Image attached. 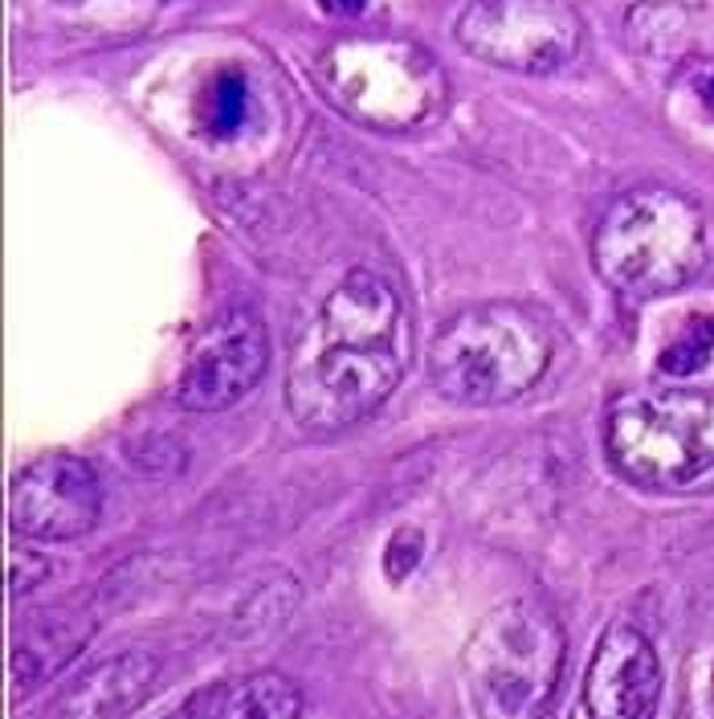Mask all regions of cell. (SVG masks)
<instances>
[{"mask_svg":"<svg viewBox=\"0 0 714 719\" xmlns=\"http://www.w3.org/2000/svg\"><path fill=\"white\" fill-rule=\"evenodd\" d=\"M404 544H409V528H400V532L392 535V544H388L384 568H388V576H392V580H404V576H409V568L421 561V547L404 552Z\"/></svg>","mask_w":714,"mask_h":719,"instance_id":"obj_21","label":"cell"},{"mask_svg":"<svg viewBox=\"0 0 714 719\" xmlns=\"http://www.w3.org/2000/svg\"><path fill=\"white\" fill-rule=\"evenodd\" d=\"M400 299L380 274L352 270L319 311V335L343 344H388L397 331Z\"/></svg>","mask_w":714,"mask_h":719,"instance_id":"obj_14","label":"cell"},{"mask_svg":"<svg viewBox=\"0 0 714 719\" xmlns=\"http://www.w3.org/2000/svg\"><path fill=\"white\" fill-rule=\"evenodd\" d=\"M454 37L499 70L551 74L576 58L584 21L568 0H470Z\"/></svg>","mask_w":714,"mask_h":719,"instance_id":"obj_7","label":"cell"},{"mask_svg":"<svg viewBox=\"0 0 714 719\" xmlns=\"http://www.w3.org/2000/svg\"><path fill=\"white\" fill-rule=\"evenodd\" d=\"M400 385V360L388 344L323 340L286 380V409L306 433H343L371 418Z\"/></svg>","mask_w":714,"mask_h":719,"instance_id":"obj_6","label":"cell"},{"mask_svg":"<svg viewBox=\"0 0 714 719\" xmlns=\"http://www.w3.org/2000/svg\"><path fill=\"white\" fill-rule=\"evenodd\" d=\"M270 364V335L254 311H228L188 352L171 401L188 413H221L254 389Z\"/></svg>","mask_w":714,"mask_h":719,"instance_id":"obj_8","label":"cell"},{"mask_svg":"<svg viewBox=\"0 0 714 719\" xmlns=\"http://www.w3.org/2000/svg\"><path fill=\"white\" fill-rule=\"evenodd\" d=\"M245 99H249V95H245L242 74H233V70L221 74L213 95H209V128H213L216 135H233L245 119Z\"/></svg>","mask_w":714,"mask_h":719,"instance_id":"obj_19","label":"cell"},{"mask_svg":"<svg viewBox=\"0 0 714 719\" xmlns=\"http://www.w3.org/2000/svg\"><path fill=\"white\" fill-rule=\"evenodd\" d=\"M625 30L633 49L661 54V49H670L685 33V9H678V4H637L628 13Z\"/></svg>","mask_w":714,"mask_h":719,"instance_id":"obj_18","label":"cell"},{"mask_svg":"<svg viewBox=\"0 0 714 719\" xmlns=\"http://www.w3.org/2000/svg\"><path fill=\"white\" fill-rule=\"evenodd\" d=\"M102 516L99 471L74 454L29 462L9 487V523L29 540H74Z\"/></svg>","mask_w":714,"mask_h":719,"instance_id":"obj_9","label":"cell"},{"mask_svg":"<svg viewBox=\"0 0 714 719\" xmlns=\"http://www.w3.org/2000/svg\"><path fill=\"white\" fill-rule=\"evenodd\" d=\"M302 711L299 687L286 675L254 671L225 683L200 687L192 699L180 704V716L200 719H294Z\"/></svg>","mask_w":714,"mask_h":719,"instance_id":"obj_15","label":"cell"},{"mask_svg":"<svg viewBox=\"0 0 714 719\" xmlns=\"http://www.w3.org/2000/svg\"><path fill=\"white\" fill-rule=\"evenodd\" d=\"M564 630L551 609L506 601L490 609L461 650L470 707L486 719H531L551 704L564 675Z\"/></svg>","mask_w":714,"mask_h":719,"instance_id":"obj_3","label":"cell"},{"mask_svg":"<svg viewBox=\"0 0 714 719\" xmlns=\"http://www.w3.org/2000/svg\"><path fill=\"white\" fill-rule=\"evenodd\" d=\"M661 695V659L633 626L600 633L584 675V711L596 719H642Z\"/></svg>","mask_w":714,"mask_h":719,"instance_id":"obj_10","label":"cell"},{"mask_svg":"<svg viewBox=\"0 0 714 719\" xmlns=\"http://www.w3.org/2000/svg\"><path fill=\"white\" fill-rule=\"evenodd\" d=\"M94 638V613L78 605H49L16 621L13 630V678L21 687L54 678L70 666L74 654Z\"/></svg>","mask_w":714,"mask_h":719,"instance_id":"obj_13","label":"cell"},{"mask_svg":"<svg viewBox=\"0 0 714 719\" xmlns=\"http://www.w3.org/2000/svg\"><path fill=\"white\" fill-rule=\"evenodd\" d=\"M714 254V225L678 188L642 185L609 204L592 233L600 283L628 299H661L694 283Z\"/></svg>","mask_w":714,"mask_h":719,"instance_id":"obj_1","label":"cell"},{"mask_svg":"<svg viewBox=\"0 0 714 719\" xmlns=\"http://www.w3.org/2000/svg\"><path fill=\"white\" fill-rule=\"evenodd\" d=\"M16 9L42 37L127 42L152 25L159 0H16Z\"/></svg>","mask_w":714,"mask_h":719,"instance_id":"obj_12","label":"cell"},{"mask_svg":"<svg viewBox=\"0 0 714 719\" xmlns=\"http://www.w3.org/2000/svg\"><path fill=\"white\" fill-rule=\"evenodd\" d=\"M314 82L323 99L352 123L409 131L437 115L445 74L425 45L400 37H343L319 54Z\"/></svg>","mask_w":714,"mask_h":719,"instance_id":"obj_4","label":"cell"},{"mask_svg":"<svg viewBox=\"0 0 714 719\" xmlns=\"http://www.w3.org/2000/svg\"><path fill=\"white\" fill-rule=\"evenodd\" d=\"M604 450L637 487L670 490L714 471V389H642L609 409Z\"/></svg>","mask_w":714,"mask_h":719,"instance_id":"obj_5","label":"cell"},{"mask_svg":"<svg viewBox=\"0 0 714 719\" xmlns=\"http://www.w3.org/2000/svg\"><path fill=\"white\" fill-rule=\"evenodd\" d=\"M685 78H690V90L699 95V102L706 107V115L714 119V62H694V70Z\"/></svg>","mask_w":714,"mask_h":719,"instance_id":"obj_22","label":"cell"},{"mask_svg":"<svg viewBox=\"0 0 714 719\" xmlns=\"http://www.w3.org/2000/svg\"><path fill=\"white\" fill-rule=\"evenodd\" d=\"M556 356V331L543 311L514 299L478 302L449 316L428 340V376L457 405L518 401Z\"/></svg>","mask_w":714,"mask_h":719,"instance_id":"obj_2","label":"cell"},{"mask_svg":"<svg viewBox=\"0 0 714 719\" xmlns=\"http://www.w3.org/2000/svg\"><path fill=\"white\" fill-rule=\"evenodd\" d=\"M156 678H159V659L152 650H123V654L94 662L86 675L74 678L70 687L49 704V716H66V719L131 716L152 695Z\"/></svg>","mask_w":714,"mask_h":719,"instance_id":"obj_11","label":"cell"},{"mask_svg":"<svg viewBox=\"0 0 714 719\" xmlns=\"http://www.w3.org/2000/svg\"><path fill=\"white\" fill-rule=\"evenodd\" d=\"M714 356V319L711 316H690L685 328L673 335L670 344L661 347L657 368L666 376H694L706 368V360Z\"/></svg>","mask_w":714,"mask_h":719,"instance_id":"obj_17","label":"cell"},{"mask_svg":"<svg viewBox=\"0 0 714 719\" xmlns=\"http://www.w3.org/2000/svg\"><path fill=\"white\" fill-rule=\"evenodd\" d=\"M49 568L54 564L45 561L42 552L13 544V552H9V585H13V597H25L29 589H37L45 576H49Z\"/></svg>","mask_w":714,"mask_h":719,"instance_id":"obj_20","label":"cell"},{"mask_svg":"<svg viewBox=\"0 0 714 719\" xmlns=\"http://www.w3.org/2000/svg\"><path fill=\"white\" fill-rule=\"evenodd\" d=\"M299 580L286 573H274L266 585H257L249 597L242 601V609L233 613V638H242V642H261V638H270L286 626V621L294 618V609H299Z\"/></svg>","mask_w":714,"mask_h":719,"instance_id":"obj_16","label":"cell"}]
</instances>
